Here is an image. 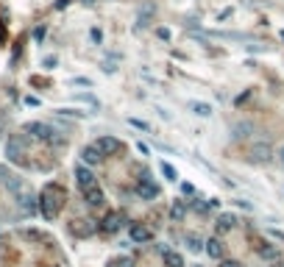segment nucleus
Listing matches in <instances>:
<instances>
[{
    "label": "nucleus",
    "mask_w": 284,
    "mask_h": 267,
    "mask_svg": "<svg viewBox=\"0 0 284 267\" xmlns=\"http://www.w3.org/2000/svg\"><path fill=\"white\" fill-rule=\"evenodd\" d=\"M64 200H67L64 187H59V184H47V187L42 189V195H39V212H42L45 220H53V217L62 212Z\"/></svg>",
    "instance_id": "obj_1"
},
{
    "label": "nucleus",
    "mask_w": 284,
    "mask_h": 267,
    "mask_svg": "<svg viewBox=\"0 0 284 267\" xmlns=\"http://www.w3.org/2000/svg\"><path fill=\"white\" fill-rule=\"evenodd\" d=\"M276 159V147L270 145L268 139H257L251 142V147H248V162L251 164H268Z\"/></svg>",
    "instance_id": "obj_2"
},
{
    "label": "nucleus",
    "mask_w": 284,
    "mask_h": 267,
    "mask_svg": "<svg viewBox=\"0 0 284 267\" xmlns=\"http://www.w3.org/2000/svg\"><path fill=\"white\" fill-rule=\"evenodd\" d=\"M25 147H28L25 136H9V142H6V156H9V162L28 164L25 162Z\"/></svg>",
    "instance_id": "obj_3"
},
{
    "label": "nucleus",
    "mask_w": 284,
    "mask_h": 267,
    "mask_svg": "<svg viewBox=\"0 0 284 267\" xmlns=\"http://www.w3.org/2000/svg\"><path fill=\"white\" fill-rule=\"evenodd\" d=\"M126 220H128L126 212H109V215L98 223V231H100V234H117V231L126 225Z\"/></svg>",
    "instance_id": "obj_4"
},
{
    "label": "nucleus",
    "mask_w": 284,
    "mask_h": 267,
    "mask_svg": "<svg viewBox=\"0 0 284 267\" xmlns=\"http://www.w3.org/2000/svg\"><path fill=\"white\" fill-rule=\"evenodd\" d=\"M95 145L100 147V151L106 153V156H120L123 151H126V145H123L120 139H117V136H111V134H106V136H100L98 142H95Z\"/></svg>",
    "instance_id": "obj_5"
},
{
    "label": "nucleus",
    "mask_w": 284,
    "mask_h": 267,
    "mask_svg": "<svg viewBox=\"0 0 284 267\" xmlns=\"http://www.w3.org/2000/svg\"><path fill=\"white\" fill-rule=\"evenodd\" d=\"M22 131H25L28 136H34V139H39V142H47L53 134H56L50 126H47V123H37V120H34V123H25V128H22Z\"/></svg>",
    "instance_id": "obj_6"
},
{
    "label": "nucleus",
    "mask_w": 284,
    "mask_h": 267,
    "mask_svg": "<svg viewBox=\"0 0 284 267\" xmlns=\"http://www.w3.org/2000/svg\"><path fill=\"white\" fill-rule=\"evenodd\" d=\"M17 203H20V209L25 212V215H34V212L39 209V198L28 187L22 189V192H17Z\"/></svg>",
    "instance_id": "obj_7"
},
{
    "label": "nucleus",
    "mask_w": 284,
    "mask_h": 267,
    "mask_svg": "<svg viewBox=\"0 0 284 267\" xmlns=\"http://www.w3.org/2000/svg\"><path fill=\"white\" fill-rule=\"evenodd\" d=\"M75 184H78V189L84 192V189H90L98 184V178L92 175V170H90V164H78L75 167Z\"/></svg>",
    "instance_id": "obj_8"
},
{
    "label": "nucleus",
    "mask_w": 284,
    "mask_h": 267,
    "mask_svg": "<svg viewBox=\"0 0 284 267\" xmlns=\"http://www.w3.org/2000/svg\"><path fill=\"white\" fill-rule=\"evenodd\" d=\"M106 159V153L100 151L98 145H84L81 147V162L84 164H90V167H95V164H100Z\"/></svg>",
    "instance_id": "obj_9"
},
{
    "label": "nucleus",
    "mask_w": 284,
    "mask_h": 267,
    "mask_svg": "<svg viewBox=\"0 0 284 267\" xmlns=\"http://www.w3.org/2000/svg\"><path fill=\"white\" fill-rule=\"evenodd\" d=\"M137 195L142 200H153L159 198V184H153V178H139L137 184Z\"/></svg>",
    "instance_id": "obj_10"
},
{
    "label": "nucleus",
    "mask_w": 284,
    "mask_h": 267,
    "mask_svg": "<svg viewBox=\"0 0 284 267\" xmlns=\"http://www.w3.org/2000/svg\"><path fill=\"white\" fill-rule=\"evenodd\" d=\"M70 231L84 240V236H92L95 231H98V223H95V220H73V223H70Z\"/></svg>",
    "instance_id": "obj_11"
},
{
    "label": "nucleus",
    "mask_w": 284,
    "mask_h": 267,
    "mask_svg": "<svg viewBox=\"0 0 284 267\" xmlns=\"http://www.w3.org/2000/svg\"><path fill=\"white\" fill-rule=\"evenodd\" d=\"M234 228H237V217H234V215H229V212L217 215V220H215V231H217V236L229 234V231H234Z\"/></svg>",
    "instance_id": "obj_12"
},
{
    "label": "nucleus",
    "mask_w": 284,
    "mask_h": 267,
    "mask_svg": "<svg viewBox=\"0 0 284 267\" xmlns=\"http://www.w3.org/2000/svg\"><path fill=\"white\" fill-rule=\"evenodd\" d=\"M128 234H131V242H137V245L153 240V231L148 228V225H142V223H134L131 228H128Z\"/></svg>",
    "instance_id": "obj_13"
},
{
    "label": "nucleus",
    "mask_w": 284,
    "mask_h": 267,
    "mask_svg": "<svg viewBox=\"0 0 284 267\" xmlns=\"http://www.w3.org/2000/svg\"><path fill=\"white\" fill-rule=\"evenodd\" d=\"M253 131H257V126H253L251 120H237L232 126V136H234V139H248Z\"/></svg>",
    "instance_id": "obj_14"
},
{
    "label": "nucleus",
    "mask_w": 284,
    "mask_h": 267,
    "mask_svg": "<svg viewBox=\"0 0 284 267\" xmlns=\"http://www.w3.org/2000/svg\"><path fill=\"white\" fill-rule=\"evenodd\" d=\"M206 253H209L215 262H220V259H226V245L220 242V236H212V240H206Z\"/></svg>",
    "instance_id": "obj_15"
},
{
    "label": "nucleus",
    "mask_w": 284,
    "mask_h": 267,
    "mask_svg": "<svg viewBox=\"0 0 284 267\" xmlns=\"http://www.w3.org/2000/svg\"><path fill=\"white\" fill-rule=\"evenodd\" d=\"M84 200H87V206H92V209H98V206H103L106 195H103V189H100L98 184H95V187L84 189Z\"/></svg>",
    "instance_id": "obj_16"
},
{
    "label": "nucleus",
    "mask_w": 284,
    "mask_h": 267,
    "mask_svg": "<svg viewBox=\"0 0 284 267\" xmlns=\"http://www.w3.org/2000/svg\"><path fill=\"white\" fill-rule=\"evenodd\" d=\"M257 253H259V259H265V262H279V259H281V251L273 245V242H265Z\"/></svg>",
    "instance_id": "obj_17"
},
{
    "label": "nucleus",
    "mask_w": 284,
    "mask_h": 267,
    "mask_svg": "<svg viewBox=\"0 0 284 267\" xmlns=\"http://www.w3.org/2000/svg\"><path fill=\"white\" fill-rule=\"evenodd\" d=\"M0 181L6 184V189H9L11 195H17V192H22V189H25V181H22L20 175H11V173H6L3 178H0Z\"/></svg>",
    "instance_id": "obj_18"
},
{
    "label": "nucleus",
    "mask_w": 284,
    "mask_h": 267,
    "mask_svg": "<svg viewBox=\"0 0 284 267\" xmlns=\"http://www.w3.org/2000/svg\"><path fill=\"white\" fill-rule=\"evenodd\" d=\"M162 251V259H164V267H187L184 264V256L176 251H167V248H159Z\"/></svg>",
    "instance_id": "obj_19"
},
{
    "label": "nucleus",
    "mask_w": 284,
    "mask_h": 267,
    "mask_svg": "<svg viewBox=\"0 0 284 267\" xmlns=\"http://www.w3.org/2000/svg\"><path fill=\"white\" fill-rule=\"evenodd\" d=\"M184 245L189 248V251H195V253H201V251H206V242L201 240L198 234H187L184 236Z\"/></svg>",
    "instance_id": "obj_20"
},
{
    "label": "nucleus",
    "mask_w": 284,
    "mask_h": 267,
    "mask_svg": "<svg viewBox=\"0 0 284 267\" xmlns=\"http://www.w3.org/2000/svg\"><path fill=\"white\" fill-rule=\"evenodd\" d=\"M187 209H189V206L184 203V200H176V203L170 206V217L181 223V220H184V217H187Z\"/></svg>",
    "instance_id": "obj_21"
},
{
    "label": "nucleus",
    "mask_w": 284,
    "mask_h": 267,
    "mask_svg": "<svg viewBox=\"0 0 284 267\" xmlns=\"http://www.w3.org/2000/svg\"><path fill=\"white\" fill-rule=\"evenodd\" d=\"M20 236L25 242H42L45 240V234H42V231H37V228H20Z\"/></svg>",
    "instance_id": "obj_22"
},
{
    "label": "nucleus",
    "mask_w": 284,
    "mask_h": 267,
    "mask_svg": "<svg viewBox=\"0 0 284 267\" xmlns=\"http://www.w3.org/2000/svg\"><path fill=\"white\" fill-rule=\"evenodd\" d=\"M189 109H192V114H198V117H212V106L209 103H189Z\"/></svg>",
    "instance_id": "obj_23"
},
{
    "label": "nucleus",
    "mask_w": 284,
    "mask_h": 267,
    "mask_svg": "<svg viewBox=\"0 0 284 267\" xmlns=\"http://www.w3.org/2000/svg\"><path fill=\"white\" fill-rule=\"evenodd\" d=\"M189 209H192V212H201V215H206V212L212 209V203H209V200H201V198H192V200H189Z\"/></svg>",
    "instance_id": "obj_24"
},
{
    "label": "nucleus",
    "mask_w": 284,
    "mask_h": 267,
    "mask_svg": "<svg viewBox=\"0 0 284 267\" xmlns=\"http://www.w3.org/2000/svg\"><path fill=\"white\" fill-rule=\"evenodd\" d=\"M159 170H162V175L167 178V181H179V173L173 170V164H167V162H159Z\"/></svg>",
    "instance_id": "obj_25"
},
{
    "label": "nucleus",
    "mask_w": 284,
    "mask_h": 267,
    "mask_svg": "<svg viewBox=\"0 0 284 267\" xmlns=\"http://www.w3.org/2000/svg\"><path fill=\"white\" fill-rule=\"evenodd\" d=\"M106 267H134V259H128V256H115V259H109V264Z\"/></svg>",
    "instance_id": "obj_26"
},
{
    "label": "nucleus",
    "mask_w": 284,
    "mask_h": 267,
    "mask_svg": "<svg viewBox=\"0 0 284 267\" xmlns=\"http://www.w3.org/2000/svg\"><path fill=\"white\" fill-rule=\"evenodd\" d=\"M59 114H64V117H78V120H84L90 111H78V109H59Z\"/></svg>",
    "instance_id": "obj_27"
},
{
    "label": "nucleus",
    "mask_w": 284,
    "mask_h": 267,
    "mask_svg": "<svg viewBox=\"0 0 284 267\" xmlns=\"http://www.w3.org/2000/svg\"><path fill=\"white\" fill-rule=\"evenodd\" d=\"M128 126H134V128H139V131H148V123H142V120H137V117H128Z\"/></svg>",
    "instance_id": "obj_28"
},
{
    "label": "nucleus",
    "mask_w": 284,
    "mask_h": 267,
    "mask_svg": "<svg viewBox=\"0 0 284 267\" xmlns=\"http://www.w3.org/2000/svg\"><path fill=\"white\" fill-rule=\"evenodd\" d=\"M220 267H242L237 259H220Z\"/></svg>",
    "instance_id": "obj_29"
},
{
    "label": "nucleus",
    "mask_w": 284,
    "mask_h": 267,
    "mask_svg": "<svg viewBox=\"0 0 284 267\" xmlns=\"http://www.w3.org/2000/svg\"><path fill=\"white\" fill-rule=\"evenodd\" d=\"M156 37L159 39H170V31H167V28H156Z\"/></svg>",
    "instance_id": "obj_30"
},
{
    "label": "nucleus",
    "mask_w": 284,
    "mask_h": 267,
    "mask_svg": "<svg viewBox=\"0 0 284 267\" xmlns=\"http://www.w3.org/2000/svg\"><path fill=\"white\" fill-rule=\"evenodd\" d=\"M90 37H92V42H95V45H100V31H98V28H92Z\"/></svg>",
    "instance_id": "obj_31"
},
{
    "label": "nucleus",
    "mask_w": 284,
    "mask_h": 267,
    "mask_svg": "<svg viewBox=\"0 0 284 267\" xmlns=\"http://www.w3.org/2000/svg\"><path fill=\"white\" fill-rule=\"evenodd\" d=\"M234 203H237V206H240V209H245V212H251V209H253V206H251V203H248V200H234Z\"/></svg>",
    "instance_id": "obj_32"
},
{
    "label": "nucleus",
    "mask_w": 284,
    "mask_h": 267,
    "mask_svg": "<svg viewBox=\"0 0 284 267\" xmlns=\"http://www.w3.org/2000/svg\"><path fill=\"white\" fill-rule=\"evenodd\" d=\"M276 162H279V164H281V167H284V145L279 147V151H276Z\"/></svg>",
    "instance_id": "obj_33"
},
{
    "label": "nucleus",
    "mask_w": 284,
    "mask_h": 267,
    "mask_svg": "<svg viewBox=\"0 0 284 267\" xmlns=\"http://www.w3.org/2000/svg\"><path fill=\"white\" fill-rule=\"evenodd\" d=\"M115 62H103V73H115Z\"/></svg>",
    "instance_id": "obj_34"
},
{
    "label": "nucleus",
    "mask_w": 284,
    "mask_h": 267,
    "mask_svg": "<svg viewBox=\"0 0 284 267\" xmlns=\"http://www.w3.org/2000/svg\"><path fill=\"white\" fill-rule=\"evenodd\" d=\"M268 267H284V264H281V259H279V262H270Z\"/></svg>",
    "instance_id": "obj_35"
},
{
    "label": "nucleus",
    "mask_w": 284,
    "mask_h": 267,
    "mask_svg": "<svg viewBox=\"0 0 284 267\" xmlns=\"http://www.w3.org/2000/svg\"><path fill=\"white\" fill-rule=\"evenodd\" d=\"M6 175V170H3V164H0V178H3Z\"/></svg>",
    "instance_id": "obj_36"
},
{
    "label": "nucleus",
    "mask_w": 284,
    "mask_h": 267,
    "mask_svg": "<svg viewBox=\"0 0 284 267\" xmlns=\"http://www.w3.org/2000/svg\"><path fill=\"white\" fill-rule=\"evenodd\" d=\"M0 139H3V128H0Z\"/></svg>",
    "instance_id": "obj_37"
},
{
    "label": "nucleus",
    "mask_w": 284,
    "mask_h": 267,
    "mask_svg": "<svg viewBox=\"0 0 284 267\" xmlns=\"http://www.w3.org/2000/svg\"><path fill=\"white\" fill-rule=\"evenodd\" d=\"M195 267H201V264H195Z\"/></svg>",
    "instance_id": "obj_38"
},
{
    "label": "nucleus",
    "mask_w": 284,
    "mask_h": 267,
    "mask_svg": "<svg viewBox=\"0 0 284 267\" xmlns=\"http://www.w3.org/2000/svg\"><path fill=\"white\" fill-rule=\"evenodd\" d=\"M90 3H92V0H90Z\"/></svg>",
    "instance_id": "obj_39"
}]
</instances>
